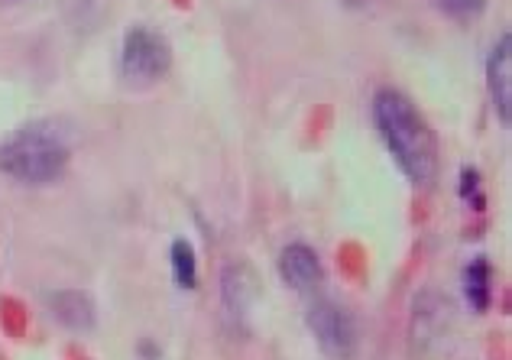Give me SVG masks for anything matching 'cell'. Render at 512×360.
<instances>
[{
	"label": "cell",
	"instance_id": "cell-13",
	"mask_svg": "<svg viewBox=\"0 0 512 360\" xmlns=\"http://www.w3.org/2000/svg\"><path fill=\"white\" fill-rule=\"evenodd\" d=\"M7 4H17V0H7Z\"/></svg>",
	"mask_w": 512,
	"mask_h": 360
},
{
	"label": "cell",
	"instance_id": "cell-11",
	"mask_svg": "<svg viewBox=\"0 0 512 360\" xmlns=\"http://www.w3.org/2000/svg\"><path fill=\"white\" fill-rule=\"evenodd\" d=\"M435 7L441 13H448V17L467 20V17H477V13H483L487 0H435Z\"/></svg>",
	"mask_w": 512,
	"mask_h": 360
},
{
	"label": "cell",
	"instance_id": "cell-12",
	"mask_svg": "<svg viewBox=\"0 0 512 360\" xmlns=\"http://www.w3.org/2000/svg\"><path fill=\"white\" fill-rule=\"evenodd\" d=\"M341 7H350V10H360L363 4H367V0H338Z\"/></svg>",
	"mask_w": 512,
	"mask_h": 360
},
{
	"label": "cell",
	"instance_id": "cell-1",
	"mask_svg": "<svg viewBox=\"0 0 512 360\" xmlns=\"http://www.w3.org/2000/svg\"><path fill=\"white\" fill-rule=\"evenodd\" d=\"M373 124L380 130L389 156L402 176L415 185H428L438 172V140L428 120L399 88H380L373 95Z\"/></svg>",
	"mask_w": 512,
	"mask_h": 360
},
{
	"label": "cell",
	"instance_id": "cell-9",
	"mask_svg": "<svg viewBox=\"0 0 512 360\" xmlns=\"http://www.w3.org/2000/svg\"><path fill=\"white\" fill-rule=\"evenodd\" d=\"M464 292H467L470 309H477V312H487L490 309V299H493V270H490V263L483 260V257H477L464 270Z\"/></svg>",
	"mask_w": 512,
	"mask_h": 360
},
{
	"label": "cell",
	"instance_id": "cell-8",
	"mask_svg": "<svg viewBox=\"0 0 512 360\" xmlns=\"http://www.w3.org/2000/svg\"><path fill=\"white\" fill-rule=\"evenodd\" d=\"M46 305L52 318L69 331H91L98 325V309H94V299L82 289H56L46 296Z\"/></svg>",
	"mask_w": 512,
	"mask_h": 360
},
{
	"label": "cell",
	"instance_id": "cell-2",
	"mask_svg": "<svg viewBox=\"0 0 512 360\" xmlns=\"http://www.w3.org/2000/svg\"><path fill=\"white\" fill-rule=\"evenodd\" d=\"M72 159V146L52 120L20 127L0 143V176L23 185H52L65 176Z\"/></svg>",
	"mask_w": 512,
	"mask_h": 360
},
{
	"label": "cell",
	"instance_id": "cell-10",
	"mask_svg": "<svg viewBox=\"0 0 512 360\" xmlns=\"http://www.w3.org/2000/svg\"><path fill=\"white\" fill-rule=\"evenodd\" d=\"M169 260H172V276L182 289H195L198 286V260H195V247L188 240H172L169 247Z\"/></svg>",
	"mask_w": 512,
	"mask_h": 360
},
{
	"label": "cell",
	"instance_id": "cell-6",
	"mask_svg": "<svg viewBox=\"0 0 512 360\" xmlns=\"http://www.w3.org/2000/svg\"><path fill=\"white\" fill-rule=\"evenodd\" d=\"M260 299V279H256L253 266H247L244 260L227 263L221 273V302L224 312L231 318H244L253 302Z\"/></svg>",
	"mask_w": 512,
	"mask_h": 360
},
{
	"label": "cell",
	"instance_id": "cell-5",
	"mask_svg": "<svg viewBox=\"0 0 512 360\" xmlns=\"http://www.w3.org/2000/svg\"><path fill=\"white\" fill-rule=\"evenodd\" d=\"M487 85H490V101L493 111L500 117V124H512V36L503 33L496 39L487 62Z\"/></svg>",
	"mask_w": 512,
	"mask_h": 360
},
{
	"label": "cell",
	"instance_id": "cell-4",
	"mask_svg": "<svg viewBox=\"0 0 512 360\" xmlns=\"http://www.w3.org/2000/svg\"><path fill=\"white\" fill-rule=\"evenodd\" d=\"M172 65V49L163 33L150 30V26H133L120 46V72L130 82H156L163 78Z\"/></svg>",
	"mask_w": 512,
	"mask_h": 360
},
{
	"label": "cell",
	"instance_id": "cell-7",
	"mask_svg": "<svg viewBox=\"0 0 512 360\" xmlns=\"http://www.w3.org/2000/svg\"><path fill=\"white\" fill-rule=\"evenodd\" d=\"M279 276H282V283H289L292 289L312 292V289L321 286L325 270H321L318 253L308 244H289L286 250L279 253Z\"/></svg>",
	"mask_w": 512,
	"mask_h": 360
},
{
	"label": "cell",
	"instance_id": "cell-3",
	"mask_svg": "<svg viewBox=\"0 0 512 360\" xmlns=\"http://www.w3.org/2000/svg\"><path fill=\"white\" fill-rule=\"evenodd\" d=\"M308 331H312L321 354L331 360H354L357 354V325L341 302L334 299H315L308 305Z\"/></svg>",
	"mask_w": 512,
	"mask_h": 360
}]
</instances>
